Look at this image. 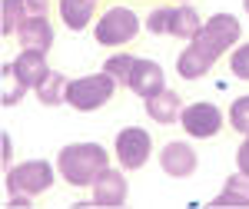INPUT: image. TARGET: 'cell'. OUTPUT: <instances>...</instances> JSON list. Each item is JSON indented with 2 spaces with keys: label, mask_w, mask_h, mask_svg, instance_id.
I'll return each mask as SVG.
<instances>
[{
  "label": "cell",
  "mask_w": 249,
  "mask_h": 209,
  "mask_svg": "<svg viewBox=\"0 0 249 209\" xmlns=\"http://www.w3.org/2000/svg\"><path fill=\"white\" fill-rule=\"evenodd\" d=\"M243 40V23L232 14H213L203 20L199 34L186 40V50L176 57V73L183 80H199L206 76L219 63V57H226L232 47Z\"/></svg>",
  "instance_id": "6da1fadb"
},
{
  "label": "cell",
  "mask_w": 249,
  "mask_h": 209,
  "mask_svg": "<svg viewBox=\"0 0 249 209\" xmlns=\"http://www.w3.org/2000/svg\"><path fill=\"white\" fill-rule=\"evenodd\" d=\"M107 166H110V153L100 143H67L57 153L60 179L73 190H90Z\"/></svg>",
  "instance_id": "7a4b0ae2"
},
{
  "label": "cell",
  "mask_w": 249,
  "mask_h": 209,
  "mask_svg": "<svg viewBox=\"0 0 249 209\" xmlns=\"http://www.w3.org/2000/svg\"><path fill=\"white\" fill-rule=\"evenodd\" d=\"M153 37H176V40H193L199 34V27H203V17L196 14V7H193L190 0L186 3H163V7H153L150 14H146V23H143Z\"/></svg>",
  "instance_id": "3957f363"
},
{
  "label": "cell",
  "mask_w": 249,
  "mask_h": 209,
  "mask_svg": "<svg viewBox=\"0 0 249 209\" xmlns=\"http://www.w3.org/2000/svg\"><path fill=\"white\" fill-rule=\"evenodd\" d=\"M57 183V166L47 163V159H23V163H14L7 166V176H3V186H7V196H43Z\"/></svg>",
  "instance_id": "277c9868"
},
{
  "label": "cell",
  "mask_w": 249,
  "mask_h": 209,
  "mask_svg": "<svg viewBox=\"0 0 249 209\" xmlns=\"http://www.w3.org/2000/svg\"><path fill=\"white\" fill-rule=\"evenodd\" d=\"M116 87H120V83H116L107 70L77 76V80L67 83V106H73V110H80V113H93V110L107 106V103L113 100Z\"/></svg>",
  "instance_id": "5b68a950"
},
{
  "label": "cell",
  "mask_w": 249,
  "mask_h": 209,
  "mask_svg": "<svg viewBox=\"0 0 249 209\" xmlns=\"http://www.w3.org/2000/svg\"><path fill=\"white\" fill-rule=\"evenodd\" d=\"M140 27L143 23L136 17V10L123 7V3H113L93 23V40L100 47H126V43H133L140 37Z\"/></svg>",
  "instance_id": "8992f818"
},
{
  "label": "cell",
  "mask_w": 249,
  "mask_h": 209,
  "mask_svg": "<svg viewBox=\"0 0 249 209\" xmlns=\"http://www.w3.org/2000/svg\"><path fill=\"white\" fill-rule=\"evenodd\" d=\"M113 156L126 173L143 170L150 163V156H153V136L143 126H123L113 139Z\"/></svg>",
  "instance_id": "52a82bcc"
},
{
  "label": "cell",
  "mask_w": 249,
  "mask_h": 209,
  "mask_svg": "<svg viewBox=\"0 0 249 209\" xmlns=\"http://www.w3.org/2000/svg\"><path fill=\"white\" fill-rule=\"evenodd\" d=\"M223 123H226L223 110L216 103H206V100L186 103L183 106V116H179V126L193 139H213V136H219L223 133Z\"/></svg>",
  "instance_id": "ba28073f"
},
{
  "label": "cell",
  "mask_w": 249,
  "mask_h": 209,
  "mask_svg": "<svg viewBox=\"0 0 249 209\" xmlns=\"http://www.w3.org/2000/svg\"><path fill=\"white\" fill-rule=\"evenodd\" d=\"M160 170L173 176V179H190L193 173L199 170V156L190 143H179V139H170L163 150H160Z\"/></svg>",
  "instance_id": "9c48e42d"
},
{
  "label": "cell",
  "mask_w": 249,
  "mask_h": 209,
  "mask_svg": "<svg viewBox=\"0 0 249 209\" xmlns=\"http://www.w3.org/2000/svg\"><path fill=\"white\" fill-rule=\"evenodd\" d=\"M93 190V203L96 206H123L126 196H130V183L123 176V166H107V170L96 176V183L90 186Z\"/></svg>",
  "instance_id": "30bf717a"
},
{
  "label": "cell",
  "mask_w": 249,
  "mask_h": 209,
  "mask_svg": "<svg viewBox=\"0 0 249 209\" xmlns=\"http://www.w3.org/2000/svg\"><path fill=\"white\" fill-rule=\"evenodd\" d=\"M17 43L20 50H40V53H50L53 47V23L50 14H37V17H27L17 30Z\"/></svg>",
  "instance_id": "8fae6325"
},
{
  "label": "cell",
  "mask_w": 249,
  "mask_h": 209,
  "mask_svg": "<svg viewBox=\"0 0 249 209\" xmlns=\"http://www.w3.org/2000/svg\"><path fill=\"white\" fill-rule=\"evenodd\" d=\"M126 87H130V90H133L140 100H146V96L160 93V90L166 87V73H163V67H160L156 60L136 57L133 73H130V83H126Z\"/></svg>",
  "instance_id": "7c38bea8"
},
{
  "label": "cell",
  "mask_w": 249,
  "mask_h": 209,
  "mask_svg": "<svg viewBox=\"0 0 249 209\" xmlns=\"http://www.w3.org/2000/svg\"><path fill=\"white\" fill-rule=\"evenodd\" d=\"M143 110H146V116H150L153 123L170 126V123H179V116H183V100H179L176 90L163 87L160 93H153V96L143 100Z\"/></svg>",
  "instance_id": "4fadbf2b"
},
{
  "label": "cell",
  "mask_w": 249,
  "mask_h": 209,
  "mask_svg": "<svg viewBox=\"0 0 249 209\" xmlns=\"http://www.w3.org/2000/svg\"><path fill=\"white\" fill-rule=\"evenodd\" d=\"M10 70L34 90L43 76L50 73V67H47V53H40V50H20L17 57L10 60Z\"/></svg>",
  "instance_id": "5bb4252c"
},
{
  "label": "cell",
  "mask_w": 249,
  "mask_h": 209,
  "mask_svg": "<svg viewBox=\"0 0 249 209\" xmlns=\"http://www.w3.org/2000/svg\"><path fill=\"white\" fill-rule=\"evenodd\" d=\"M57 14L63 20V27L67 30H87L96 17V0H57Z\"/></svg>",
  "instance_id": "9a60e30c"
},
{
  "label": "cell",
  "mask_w": 249,
  "mask_h": 209,
  "mask_svg": "<svg viewBox=\"0 0 249 209\" xmlns=\"http://www.w3.org/2000/svg\"><path fill=\"white\" fill-rule=\"evenodd\" d=\"M213 206H249V176L246 173H232L223 183V190L213 196Z\"/></svg>",
  "instance_id": "2e32d148"
},
{
  "label": "cell",
  "mask_w": 249,
  "mask_h": 209,
  "mask_svg": "<svg viewBox=\"0 0 249 209\" xmlns=\"http://www.w3.org/2000/svg\"><path fill=\"white\" fill-rule=\"evenodd\" d=\"M67 76L60 73V70H50V73L40 80L37 87H34V93L43 106H60V103H67Z\"/></svg>",
  "instance_id": "e0dca14e"
},
{
  "label": "cell",
  "mask_w": 249,
  "mask_h": 209,
  "mask_svg": "<svg viewBox=\"0 0 249 209\" xmlns=\"http://www.w3.org/2000/svg\"><path fill=\"white\" fill-rule=\"evenodd\" d=\"M0 14H3V23H0L3 37H17L20 23H23V20L30 17V14H27V3H23V0H3Z\"/></svg>",
  "instance_id": "ac0fdd59"
},
{
  "label": "cell",
  "mask_w": 249,
  "mask_h": 209,
  "mask_svg": "<svg viewBox=\"0 0 249 209\" xmlns=\"http://www.w3.org/2000/svg\"><path fill=\"white\" fill-rule=\"evenodd\" d=\"M133 63H136L133 53H113V57H107L103 70L113 76L120 87H126V83H130V73H133Z\"/></svg>",
  "instance_id": "d6986e66"
},
{
  "label": "cell",
  "mask_w": 249,
  "mask_h": 209,
  "mask_svg": "<svg viewBox=\"0 0 249 209\" xmlns=\"http://www.w3.org/2000/svg\"><path fill=\"white\" fill-rule=\"evenodd\" d=\"M27 90H30V87H27V83L10 70V63H7V67H3V106H17Z\"/></svg>",
  "instance_id": "ffe728a7"
},
{
  "label": "cell",
  "mask_w": 249,
  "mask_h": 209,
  "mask_svg": "<svg viewBox=\"0 0 249 209\" xmlns=\"http://www.w3.org/2000/svg\"><path fill=\"white\" fill-rule=\"evenodd\" d=\"M226 123H230L236 133H249V93L246 96H236L230 106V113H226Z\"/></svg>",
  "instance_id": "44dd1931"
},
{
  "label": "cell",
  "mask_w": 249,
  "mask_h": 209,
  "mask_svg": "<svg viewBox=\"0 0 249 209\" xmlns=\"http://www.w3.org/2000/svg\"><path fill=\"white\" fill-rule=\"evenodd\" d=\"M230 73L249 83V43H236L230 50Z\"/></svg>",
  "instance_id": "7402d4cb"
},
{
  "label": "cell",
  "mask_w": 249,
  "mask_h": 209,
  "mask_svg": "<svg viewBox=\"0 0 249 209\" xmlns=\"http://www.w3.org/2000/svg\"><path fill=\"white\" fill-rule=\"evenodd\" d=\"M236 170L249 176V133L243 136V143H239V150H236Z\"/></svg>",
  "instance_id": "603a6c76"
},
{
  "label": "cell",
  "mask_w": 249,
  "mask_h": 209,
  "mask_svg": "<svg viewBox=\"0 0 249 209\" xmlns=\"http://www.w3.org/2000/svg\"><path fill=\"white\" fill-rule=\"evenodd\" d=\"M0 143H3V166H14V139H10V133L0 136Z\"/></svg>",
  "instance_id": "cb8c5ba5"
},
{
  "label": "cell",
  "mask_w": 249,
  "mask_h": 209,
  "mask_svg": "<svg viewBox=\"0 0 249 209\" xmlns=\"http://www.w3.org/2000/svg\"><path fill=\"white\" fill-rule=\"evenodd\" d=\"M7 206H10V209H14V206L27 209V206H34V196H7Z\"/></svg>",
  "instance_id": "d4e9b609"
},
{
  "label": "cell",
  "mask_w": 249,
  "mask_h": 209,
  "mask_svg": "<svg viewBox=\"0 0 249 209\" xmlns=\"http://www.w3.org/2000/svg\"><path fill=\"white\" fill-rule=\"evenodd\" d=\"M243 10H246V14H249V0H243Z\"/></svg>",
  "instance_id": "484cf974"
},
{
  "label": "cell",
  "mask_w": 249,
  "mask_h": 209,
  "mask_svg": "<svg viewBox=\"0 0 249 209\" xmlns=\"http://www.w3.org/2000/svg\"><path fill=\"white\" fill-rule=\"evenodd\" d=\"M176 3H186V0H176Z\"/></svg>",
  "instance_id": "4316f807"
}]
</instances>
